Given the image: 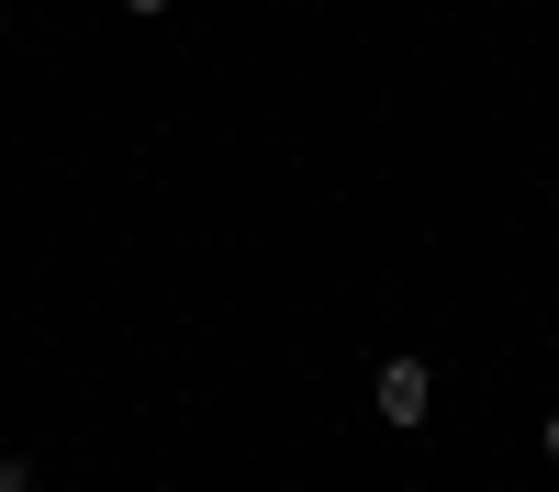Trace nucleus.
<instances>
[{
    "label": "nucleus",
    "mask_w": 559,
    "mask_h": 492,
    "mask_svg": "<svg viewBox=\"0 0 559 492\" xmlns=\"http://www.w3.org/2000/svg\"><path fill=\"white\" fill-rule=\"evenodd\" d=\"M369 392H381V425H403V436H414V425L437 415V370H426L414 347H392V358H381V381H369Z\"/></svg>",
    "instance_id": "obj_1"
},
{
    "label": "nucleus",
    "mask_w": 559,
    "mask_h": 492,
    "mask_svg": "<svg viewBox=\"0 0 559 492\" xmlns=\"http://www.w3.org/2000/svg\"><path fill=\"white\" fill-rule=\"evenodd\" d=\"M0 492H34V459H23V447H0Z\"/></svg>",
    "instance_id": "obj_2"
},
{
    "label": "nucleus",
    "mask_w": 559,
    "mask_h": 492,
    "mask_svg": "<svg viewBox=\"0 0 559 492\" xmlns=\"http://www.w3.org/2000/svg\"><path fill=\"white\" fill-rule=\"evenodd\" d=\"M537 447H548V459H559V403H548V425H537Z\"/></svg>",
    "instance_id": "obj_3"
},
{
    "label": "nucleus",
    "mask_w": 559,
    "mask_h": 492,
    "mask_svg": "<svg viewBox=\"0 0 559 492\" xmlns=\"http://www.w3.org/2000/svg\"><path fill=\"white\" fill-rule=\"evenodd\" d=\"M123 12H134V23H157V12H168V0H123Z\"/></svg>",
    "instance_id": "obj_4"
}]
</instances>
